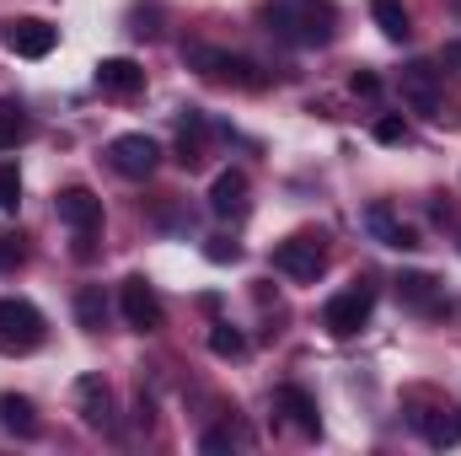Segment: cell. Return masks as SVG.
Listing matches in <instances>:
<instances>
[{
    "label": "cell",
    "mask_w": 461,
    "mask_h": 456,
    "mask_svg": "<svg viewBox=\"0 0 461 456\" xmlns=\"http://www.w3.org/2000/svg\"><path fill=\"white\" fill-rule=\"evenodd\" d=\"M27 258V247H22V236H0V269H16Z\"/></svg>",
    "instance_id": "obj_26"
},
{
    "label": "cell",
    "mask_w": 461,
    "mask_h": 456,
    "mask_svg": "<svg viewBox=\"0 0 461 456\" xmlns=\"http://www.w3.org/2000/svg\"><path fill=\"white\" fill-rule=\"evenodd\" d=\"M348 87H354V97H381V76L375 70H354Z\"/></svg>",
    "instance_id": "obj_25"
},
{
    "label": "cell",
    "mask_w": 461,
    "mask_h": 456,
    "mask_svg": "<svg viewBox=\"0 0 461 456\" xmlns=\"http://www.w3.org/2000/svg\"><path fill=\"white\" fill-rule=\"evenodd\" d=\"M54 43H59V27H49V22H38V16H22V22L5 27V49H11L16 59H49Z\"/></svg>",
    "instance_id": "obj_10"
},
{
    "label": "cell",
    "mask_w": 461,
    "mask_h": 456,
    "mask_svg": "<svg viewBox=\"0 0 461 456\" xmlns=\"http://www.w3.org/2000/svg\"><path fill=\"white\" fill-rule=\"evenodd\" d=\"M118 312H123V323L134 333H161V323H167V306H161V296H156V285L145 274H129L118 285Z\"/></svg>",
    "instance_id": "obj_5"
},
{
    "label": "cell",
    "mask_w": 461,
    "mask_h": 456,
    "mask_svg": "<svg viewBox=\"0 0 461 456\" xmlns=\"http://www.w3.org/2000/svg\"><path fill=\"white\" fill-rule=\"evenodd\" d=\"M199 446H204V451H230V446H236V435H230V430H210Z\"/></svg>",
    "instance_id": "obj_28"
},
{
    "label": "cell",
    "mask_w": 461,
    "mask_h": 456,
    "mask_svg": "<svg viewBox=\"0 0 461 456\" xmlns=\"http://www.w3.org/2000/svg\"><path fill=\"white\" fill-rule=\"evenodd\" d=\"M183 59H188V70H199V76H204V81H215V87H241V92H258V87H263V70H258L247 54L194 43V49H183Z\"/></svg>",
    "instance_id": "obj_2"
},
{
    "label": "cell",
    "mask_w": 461,
    "mask_h": 456,
    "mask_svg": "<svg viewBox=\"0 0 461 456\" xmlns=\"http://www.w3.org/2000/svg\"><path fill=\"white\" fill-rule=\"evenodd\" d=\"M92 81H97V92H103V97H140V92H145V70H140L134 59H123V54L103 59Z\"/></svg>",
    "instance_id": "obj_12"
},
{
    "label": "cell",
    "mask_w": 461,
    "mask_h": 456,
    "mask_svg": "<svg viewBox=\"0 0 461 456\" xmlns=\"http://www.w3.org/2000/svg\"><path fill=\"white\" fill-rule=\"evenodd\" d=\"M274 269H279L285 279L317 285V279L328 274V242H322V231H295V236H285V242L274 247Z\"/></svg>",
    "instance_id": "obj_3"
},
{
    "label": "cell",
    "mask_w": 461,
    "mask_h": 456,
    "mask_svg": "<svg viewBox=\"0 0 461 456\" xmlns=\"http://www.w3.org/2000/svg\"><path fill=\"white\" fill-rule=\"evenodd\" d=\"M210 210L221 221H241L247 215V172L241 167H226L215 183H210Z\"/></svg>",
    "instance_id": "obj_15"
},
{
    "label": "cell",
    "mask_w": 461,
    "mask_h": 456,
    "mask_svg": "<svg viewBox=\"0 0 461 456\" xmlns=\"http://www.w3.org/2000/svg\"><path fill=\"white\" fill-rule=\"evenodd\" d=\"M274 414H285V419H290V424H295L301 435H317V430H322V414H317V397H312L306 387H295V381L274 392Z\"/></svg>",
    "instance_id": "obj_13"
},
{
    "label": "cell",
    "mask_w": 461,
    "mask_h": 456,
    "mask_svg": "<svg viewBox=\"0 0 461 456\" xmlns=\"http://www.w3.org/2000/svg\"><path fill=\"white\" fill-rule=\"evenodd\" d=\"M0 430L32 441V435H38V414H32V403L16 397V392H0Z\"/></svg>",
    "instance_id": "obj_17"
},
{
    "label": "cell",
    "mask_w": 461,
    "mask_h": 456,
    "mask_svg": "<svg viewBox=\"0 0 461 456\" xmlns=\"http://www.w3.org/2000/svg\"><path fill=\"white\" fill-rule=\"evenodd\" d=\"M397 296L413 301V306H435V274H402L397 279Z\"/></svg>",
    "instance_id": "obj_22"
},
{
    "label": "cell",
    "mask_w": 461,
    "mask_h": 456,
    "mask_svg": "<svg viewBox=\"0 0 461 456\" xmlns=\"http://www.w3.org/2000/svg\"><path fill=\"white\" fill-rule=\"evenodd\" d=\"M440 76H446V70H435L429 59H413V65L402 70V97L429 118L440 114Z\"/></svg>",
    "instance_id": "obj_11"
},
{
    "label": "cell",
    "mask_w": 461,
    "mask_h": 456,
    "mask_svg": "<svg viewBox=\"0 0 461 456\" xmlns=\"http://www.w3.org/2000/svg\"><path fill=\"white\" fill-rule=\"evenodd\" d=\"M413 424L424 430L429 446H461V414L451 403H440V408H429V414H413Z\"/></svg>",
    "instance_id": "obj_16"
},
{
    "label": "cell",
    "mask_w": 461,
    "mask_h": 456,
    "mask_svg": "<svg viewBox=\"0 0 461 456\" xmlns=\"http://www.w3.org/2000/svg\"><path fill=\"white\" fill-rule=\"evenodd\" d=\"M76 323H81L86 333H103V323H108V296H103V285H81V290H76Z\"/></svg>",
    "instance_id": "obj_19"
},
{
    "label": "cell",
    "mask_w": 461,
    "mask_h": 456,
    "mask_svg": "<svg viewBox=\"0 0 461 456\" xmlns=\"http://www.w3.org/2000/svg\"><path fill=\"white\" fill-rule=\"evenodd\" d=\"M370 16H375V27L392 38V43H402L408 32H413V16H408V0H370Z\"/></svg>",
    "instance_id": "obj_18"
},
{
    "label": "cell",
    "mask_w": 461,
    "mask_h": 456,
    "mask_svg": "<svg viewBox=\"0 0 461 456\" xmlns=\"http://www.w3.org/2000/svg\"><path fill=\"white\" fill-rule=\"evenodd\" d=\"M210 354H215V360H241V354H247V339H241L230 323H215V328H210Z\"/></svg>",
    "instance_id": "obj_21"
},
{
    "label": "cell",
    "mask_w": 461,
    "mask_h": 456,
    "mask_svg": "<svg viewBox=\"0 0 461 456\" xmlns=\"http://www.w3.org/2000/svg\"><path fill=\"white\" fill-rule=\"evenodd\" d=\"M43 312L32 306V301H22V296H11V301H0V349L5 354H27V349H38L43 343Z\"/></svg>",
    "instance_id": "obj_6"
},
{
    "label": "cell",
    "mask_w": 461,
    "mask_h": 456,
    "mask_svg": "<svg viewBox=\"0 0 461 456\" xmlns=\"http://www.w3.org/2000/svg\"><path fill=\"white\" fill-rule=\"evenodd\" d=\"M54 215L76 231V236H97V231H103V199H97L92 188L70 183V188L54 194Z\"/></svg>",
    "instance_id": "obj_8"
},
{
    "label": "cell",
    "mask_w": 461,
    "mask_h": 456,
    "mask_svg": "<svg viewBox=\"0 0 461 456\" xmlns=\"http://www.w3.org/2000/svg\"><path fill=\"white\" fill-rule=\"evenodd\" d=\"M76 414L86 430H113L118 424V408H113V392L103 376H81L76 381Z\"/></svg>",
    "instance_id": "obj_9"
},
{
    "label": "cell",
    "mask_w": 461,
    "mask_h": 456,
    "mask_svg": "<svg viewBox=\"0 0 461 456\" xmlns=\"http://www.w3.org/2000/svg\"><path fill=\"white\" fill-rule=\"evenodd\" d=\"M16 205H22V172H16L11 161H0V210L11 215Z\"/></svg>",
    "instance_id": "obj_23"
},
{
    "label": "cell",
    "mask_w": 461,
    "mask_h": 456,
    "mask_svg": "<svg viewBox=\"0 0 461 456\" xmlns=\"http://www.w3.org/2000/svg\"><path fill=\"white\" fill-rule=\"evenodd\" d=\"M365 231H370L381 247H397V252H413V247H419V231L408 226V221H397L392 205H370V210H365Z\"/></svg>",
    "instance_id": "obj_14"
},
{
    "label": "cell",
    "mask_w": 461,
    "mask_h": 456,
    "mask_svg": "<svg viewBox=\"0 0 461 456\" xmlns=\"http://www.w3.org/2000/svg\"><path fill=\"white\" fill-rule=\"evenodd\" d=\"M375 145H408V118H397V114H386V118H375Z\"/></svg>",
    "instance_id": "obj_24"
},
{
    "label": "cell",
    "mask_w": 461,
    "mask_h": 456,
    "mask_svg": "<svg viewBox=\"0 0 461 456\" xmlns=\"http://www.w3.org/2000/svg\"><path fill=\"white\" fill-rule=\"evenodd\" d=\"M370 312H375V285L354 279L348 290H339V296L322 306V328H328V339H354V333L370 323Z\"/></svg>",
    "instance_id": "obj_4"
},
{
    "label": "cell",
    "mask_w": 461,
    "mask_h": 456,
    "mask_svg": "<svg viewBox=\"0 0 461 456\" xmlns=\"http://www.w3.org/2000/svg\"><path fill=\"white\" fill-rule=\"evenodd\" d=\"M258 16L268 32H279L285 43H301V49L333 43V22H339V11L328 0H268Z\"/></svg>",
    "instance_id": "obj_1"
},
{
    "label": "cell",
    "mask_w": 461,
    "mask_h": 456,
    "mask_svg": "<svg viewBox=\"0 0 461 456\" xmlns=\"http://www.w3.org/2000/svg\"><path fill=\"white\" fill-rule=\"evenodd\" d=\"M204 258H210V263H236V258H241V247H236V242H210V247H204Z\"/></svg>",
    "instance_id": "obj_27"
},
{
    "label": "cell",
    "mask_w": 461,
    "mask_h": 456,
    "mask_svg": "<svg viewBox=\"0 0 461 456\" xmlns=\"http://www.w3.org/2000/svg\"><path fill=\"white\" fill-rule=\"evenodd\" d=\"M108 161H113L118 178H129V183H145V178L161 167V145H156L150 134H118L113 145H108Z\"/></svg>",
    "instance_id": "obj_7"
},
{
    "label": "cell",
    "mask_w": 461,
    "mask_h": 456,
    "mask_svg": "<svg viewBox=\"0 0 461 456\" xmlns=\"http://www.w3.org/2000/svg\"><path fill=\"white\" fill-rule=\"evenodd\" d=\"M27 108L22 103H0V150H16L22 140H27Z\"/></svg>",
    "instance_id": "obj_20"
}]
</instances>
